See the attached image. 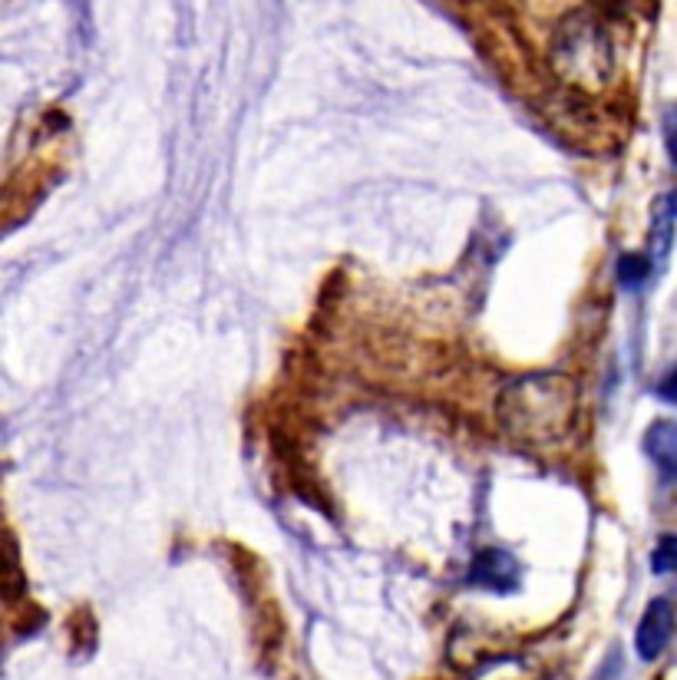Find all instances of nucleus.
I'll return each mask as SVG.
<instances>
[{"mask_svg": "<svg viewBox=\"0 0 677 680\" xmlns=\"http://www.w3.org/2000/svg\"><path fill=\"white\" fill-rule=\"evenodd\" d=\"M648 275H651V262L645 255H625L618 262V282L625 288H641L648 282Z\"/></svg>", "mask_w": 677, "mask_h": 680, "instance_id": "6", "label": "nucleus"}, {"mask_svg": "<svg viewBox=\"0 0 677 680\" xmlns=\"http://www.w3.org/2000/svg\"><path fill=\"white\" fill-rule=\"evenodd\" d=\"M651 569L658 575H668V572H677V535H665L655 552H651Z\"/></svg>", "mask_w": 677, "mask_h": 680, "instance_id": "7", "label": "nucleus"}, {"mask_svg": "<svg viewBox=\"0 0 677 680\" xmlns=\"http://www.w3.org/2000/svg\"><path fill=\"white\" fill-rule=\"evenodd\" d=\"M645 453L648 460L668 476L677 480V423L675 420H655L645 433Z\"/></svg>", "mask_w": 677, "mask_h": 680, "instance_id": "5", "label": "nucleus"}, {"mask_svg": "<svg viewBox=\"0 0 677 680\" xmlns=\"http://www.w3.org/2000/svg\"><path fill=\"white\" fill-rule=\"evenodd\" d=\"M668 152H671V159L677 162V129H671V132H668Z\"/></svg>", "mask_w": 677, "mask_h": 680, "instance_id": "9", "label": "nucleus"}, {"mask_svg": "<svg viewBox=\"0 0 677 680\" xmlns=\"http://www.w3.org/2000/svg\"><path fill=\"white\" fill-rule=\"evenodd\" d=\"M671 631H675V611H671V601L665 598H655L645 614H641V624L635 631V651L641 661H655L661 658V651L668 648L671 641Z\"/></svg>", "mask_w": 677, "mask_h": 680, "instance_id": "3", "label": "nucleus"}, {"mask_svg": "<svg viewBox=\"0 0 677 680\" xmlns=\"http://www.w3.org/2000/svg\"><path fill=\"white\" fill-rule=\"evenodd\" d=\"M552 63L559 77L569 80L572 87L598 90L611 77V43L588 13H572L562 20L556 33Z\"/></svg>", "mask_w": 677, "mask_h": 680, "instance_id": "2", "label": "nucleus"}, {"mask_svg": "<svg viewBox=\"0 0 677 680\" xmlns=\"http://www.w3.org/2000/svg\"><path fill=\"white\" fill-rule=\"evenodd\" d=\"M579 384L556 371L512 377L496 396L502 433L529 450L562 446L579 423Z\"/></svg>", "mask_w": 677, "mask_h": 680, "instance_id": "1", "label": "nucleus"}, {"mask_svg": "<svg viewBox=\"0 0 677 680\" xmlns=\"http://www.w3.org/2000/svg\"><path fill=\"white\" fill-rule=\"evenodd\" d=\"M470 582L489 588V591H512L519 584V562L502 549H483L473 559Z\"/></svg>", "mask_w": 677, "mask_h": 680, "instance_id": "4", "label": "nucleus"}, {"mask_svg": "<svg viewBox=\"0 0 677 680\" xmlns=\"http://www.w3.org/2000/svg\"><path fill=\"white\" fill-rule=\"evenodd\" d=\"M658 393H661L665 400H671V403H677V367H675V371H671V374H668V377H665V384L658 387Z\"/></svg>", "mask_w": 677, "mask_h": 680, "instance_id": "8", "label": "nucleus"}, {"mask_svg": "<svg viewBox=\"0 0 677 680\" xmlns=\"http://www.w3.org/2000/svg\"><path fill=\"white\" fill-rule=\"evenodd\" d=\"M668 211L677 218V189L671 195H668Z\"/></svg>", "mask_w": 677, "mask_h": 680, "instance_id": "10", "label": "nucleus"}]
</instances>
